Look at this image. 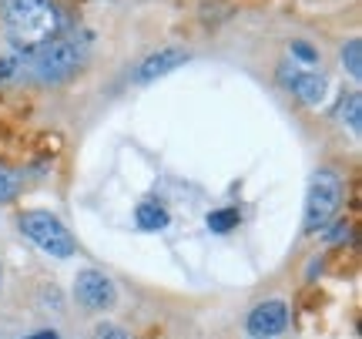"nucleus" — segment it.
<instances>
[{"label": "nucleus", "mask_w": 362, "mask_h": 339, "mask_svg": "<svg viewBox=\"0 0 362 339\" xmlns=\"http://www.w3.org/2000/svg\"><path fill=\"white\" fill-rule=\"evenodd\" d=\"M4 30L17 51H37L61 34V13L51 0H0Z\"/></svg>", "instance_id": "obj_1"}, {"label": "nucleus", "mask_w": 362, "mask_h": 339, "mask_svg": "<svg viewBox=\"0 0 362 339\" xmlns=\"http://www.w3.org/2000/svg\"><path fill=\"white\" fill-rule=\"evenodd\" d=\"M81 64H84V44L78 38H67V34H57L54 40L40 44L37 51H30V57H27V71L44 84H61Z\"/></svg>", "instance_id": "obj_2"}, {"label": "nucleus", "mask_w": 362, "mask_h": 339, "mask_svg": "<svg viewBox=\"0 0 362 339\" xmlns=\"http://www.w3.org/2000/svg\"><path fill=\"white\" fill-rule=\"evenodd\" d=\"M339 209H342V178L329 168L315 171L309 198H305V222H302V229L305 232H322V229L336 222Z\"/></svg>", "instance_id": "obj_3"}, {"label": "nucleus", "mask_w": 362, "mask_h": 339, "mask_svg": "<svg viewBox=\"0 0 362 339\" xmlns=\"http://www.w3.org/2000/svg\"><path fill=\"white\" fill-rule=\"evenodd\" d=\"M21 229H24V235L40 252H47L54 259L74 255V239H71V232L54 219L51 212H27L24 219H21Z\"/></svg>", "instance_id": "obj_4"}, {"label": "nucleus", "mask_w": 362, "mask_h": 339, "mask_svg": "<svg viewBox=\"0 0 362 339\" xmlns=\"http://www.w3.org/2000/svg\"><path fill=\"white\" fill-rule=\"evenodd\" d=\"M74 296H78L81 306L101 313V309H111V306H115V282L104 272H98V269H84V272H78V279H74Z\"/></svg>", "instance_id": "obj_5"}, {"label": "nucleus", "mask_w": 362, "mask_h": 339, "mask_svg": "<svg viewBox=\"0 0 362 339\" xmlns=\"http://www.w3.org/2000/svg\"><path fill=\"white\" fill-rule=\"evenodd\" d=\"M288 326V309H285V302L279 299H269L255 306L252 316H248V333L255 339H272L275 333H282Z\"/></svg>", "instance_id": "obj_6"}, {"label": "nucleus", "mask_w": 362, "mask_h": 339, "mask_svg": "<svg viewBox=\"0 0 362 339\" xmlns=\"http://www.w3.org/2000/svg\"><path fill=\"white\" fill-rule=\"evenodd\" d=\"M282 81L285 88H292V91L298 94V101L302 105H319L325 94V78L322 74H312V71H288V67H282Z\"/></svg>", "instance_id": "obj_7"}, {"label": "nucleus", "mask_w": 362, "mask_h": 339, "mask_svg": "<svg viewBox=\"0 0 362 339\" xmlns=\"http://www.w3.org/2000/svg\"><path fill=\"white\" fill-rule=\"evenodd\" d=\"M188 61V51H181V47H161V51L148 54L138 67V81H155V78H165L171 74L175 67H181Z\"/></svg>", "instance_id": "obj_8"}, {"label": "nucleus", "mask_w": 362, "mask_h": 339, "mask_svg": "<svg viewBox=\"0 0 362 339\" xmlns=\"http://www.w3.org/2000/svg\"><path fill=\"white\" fill-rule=\"evenodd\" d=\"M134 219H138L141 229L158 232V229H165V225H168V212H165V205H158V202H141L138 212H134Z\"/></svg>", "instance_id": "obj_9"}, {"label": "nucleus", "mask_w": 362, "mask_h": 339, "mask_svg": "<svg viewBox=\"0 0 362 339\" xmlns=\"http://www.w3.org/2000/svg\"><path fill=\"white\" fill-rule=\"evenodd\" d=\"M362 105H359V94H349V98H342V108H339V117L346 121L349 117V128L359 131L362 128Z\"/></svg>", "instance_id": "obj_10"}, {"label": "nucleus", "mask_w": 362, "mask_h": 339, "mask_svg": "<svg viewBox=\"0 0 362 339\" xmlns=\"http://www.w3.org/2000/svg\"><path fill=\"white\" fill-rule=\"evenodd\" d=\"M342 64L349 67L352 78H362V44L359 40H349V44L342 47Z\"/></svg>", "instance_id": "obj_11"}, {"label": "nucleus", "mask_w": 362, "mask_h": 339, "mask_svg": "<svg viewBox=\"0 0 362 339\" xmlns=\"http://www.w3.org/2000/svg\"><path fill=\"white\" fill-rule=\"evenodd\" d=\"M17 192H21V175H13L11 168L0 165V205L11 202V198H17Z\"/></svg>", "instance_id": "obj_12"}, {"label": "nucleus", "mask_w": 362, "mask_h": 339, "mask_svg": "<svg viewBox=\"0 0 362 339\" xmlns=\"http://www.w3.org/2000/svg\"><path fill=\"white\" fill-rule=\"evenodd\" d=\"M208 225H211L215 232H228V229H235V225H238V212H235V209L211 212V215H208Z\"/></svg>", "instance_id": "obj_13"}, {"label": "nucleus", "mask_w": 362, "mask_h": 339, "mask_svg": "<svg viewBox=\"0 0 362 339\" xmlns=\"http://www.w3.org/2000/svg\"><path fill=\"white\" fill-rule=\"evenodd\" d=\"M292 54H296L298 61H315V57H319V54L312 51V47L305 44V40H296V44H292Z\"/></svg>", "instance_id": "obj_14"}, {"label": "nucleus", "mask_w": 362, "mask_h": 339, "mask_svg": "<svg viewBox=\"0 0 362 339\" xmlns=\"http://www.w3.org/2000/svg\"><path fill=\"white\" fill-rule=\"evenodd\" d=\"M98 339H131V333H124L121 326H101L98 329Z\"/></svg>", "instance_id": "obj_15"}, {"label": "nucleus", "mask_w": 362, "mask_h": 339, "mask_svg": "<svg viewBox=\"0 0 362 339\" xmlns=\"http://www.w3.org/2000/svg\"><path fill=\"white\" fill-rule=\"evenodd\" d=\"M30 339H57L54 333H40V336H30Z\"/></svg>", "instance_id": "obj_16"}]
</instances>
